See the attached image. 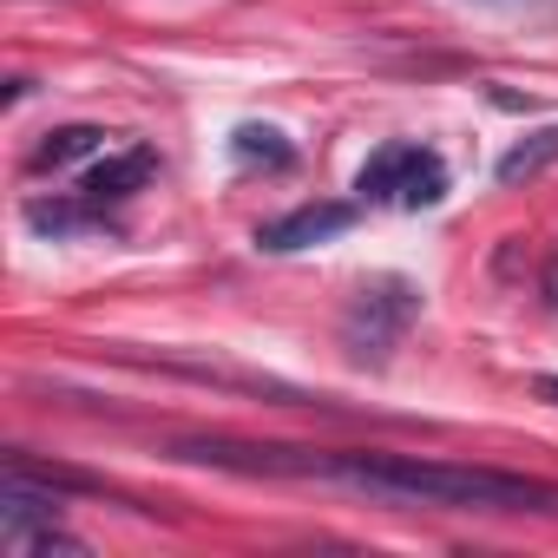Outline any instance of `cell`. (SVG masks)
I'll use <instances>...</instances> for the list:
<instances>
[{
    "instance_id": "obj_7",
    "label": "cell",
    "mask_w": 558,
    "mask_h": 558,
    "mask_svg": "<svg viewBox=\"0 0 558 558\" xmlns=\"http://www.w3.org/2000/svg\"><path fill=\"white\" fill-rule=\"evenodd\" d=\"M99 145H106V132H99V125H60V132H47V138L34 145V171L80 165V158H93Z\"/></svg>"
},
{
    "instance_id": "obj_9",
    "label": "cell",
    "mask_w": 558,
    "mask_h": 558,
    "mask_svg": "<svg viewBox=\"0 0 558 558\" xmlns=\"http://www.w3.org/2000/svg\"><path fill=\"white\" fill-rule=\"evenodd\" d=\"M447 197V165L434 158V151H414V165H408V178H401V210H434Z\"/></svg>"
},
{
    "instance_id": "obj_2",
    "label": "cell",
    "mask_w": 558,
    "mask_h": 558,
    "mask_svg": "<svg viewBox=\"0 0 558 558\" xmlns=\"http://www.w3.org/2000/svg\"><path fill=\"white\" fill-rule=\"evenodd\" d=\"M414 316H421V290L408 276H375V283H362V296L342 316V342H349L355 362L388 368V355H395V342L408 336Z\"/></svg>"
},
{
    "instance_id": "obj_14",
    "label": "cell",
    "mask_w": 558,
    "mask_h": 558,
    "mask_svg": "<svg viewBox=\"0 0 558 558\" xmlns=\"http://www.w3.org/2000/svg\"><path fill=\"white\" fill-rule=\"evenodd\" d=\"M545 290H551V296H545V303H551V310H558V269H551V276H545Z\"/></svg>"
},
{
    "instance_id": "obj_5",
    "label": "cell",
    "mask_w": 558,
    "mask_h": 558,
    "mask_svg": "<svg viewBox=\"0 0 558 558\" xmlns=\"http://www.w3.org/2000/svg\"><path fill=\"white\" fill-rule=\"evenodd\" d=\"M414 151H421V145H381V151L362 165L355 197H362V204H395V197H401V178H408V165H414Z\"/></svg>"
},
{
    "instance_id": "obj_8",
    "label": "cell",
    "mask_w": 558,
    "mask_h": 558,
    "mask_svg": "<svg viewBox=\"0 0 558 558\" xmlns=\"http://www.w3.org/2000/svg\"><path fill=\"white\" fill-rule=\"evenodd\" d=\"M545 165H558V125H545V132L519 138L493 171H499V184H525V178H532V171H545Z\"/></svg>"
},
{
    "instance_id": "obj_10",
    "label": "cell",
    "mask_w": 558,
    "mask_h": 558,
    "mask_svg": "<svg viewBox=\"0 0 558 558\" xmlns=\"http://www.w3.org/2000/svg\"><path fill=\"white\" fill-rule=\"evenodd\" d=\"M27 223H34L40 236H73V230H86V223H93V204H66V197H34V204H27Z\"/></svg>"
},
{
    "instance_id": "obj_1",
    "label": "cell",
    "mask_w": 558,
    "mask_h": 558,
    "mask_svg": "<svg viewBox=\"0 0 558 558\" xmlns=\"http://www.w3.org/2000/svg\"><path fill=\"white\" fill-rule=\"evenodd\" d=\"M316 480L375 493L388 506H453V512H558V486L499 473V466H453L414 453H323Z\"/></svg>"
},
{
    "instance_id": "obj_3",
    "label": "cell",
    "mask_w": 558,
    "mask_h": 558,
    "mask_svg": "<svg viewBox=\"0 0 558 558\" xmlns=\"http://www.w3.org/2000/svg\"><path fill=\"white\" fill-rule=\"evenodd\" d=\"M349 223H355V204H303V210H290V217L263 223V230H256V250H269V256H296V250H316V243L342 236Z\"/></svg>"
},
{
    "instance_id": "obj_11",
    "label": "cell",
    "mask_w": 558,
    "mask_h": 558,
    "mask_svg": "<svg viewBox=\"0 0 558 558\" xmlns=\"http://www.w3.org/2000/svg\"><path fill=\"white\" fill-rule=\"evenodd\" d=\"M14 558H93V545L73 538V532H60V525H47V532H34Z\"/></svg>"
},
{
    "instance_id": "obj_6",
    "label": "cell",
    "mask_w": 558,
    "mask_h": 558,
    "mask_svg": "<svg viewBox=\"0 0 558 558\" xmlns=\"http://www.w3.org/2000/svg\"><path fill=\"white\" fill-rule=\"evenodd\" d=\"M230 151H236L243 165H263V171H290V165H296V145L276 132V125H236V132H230Z\"/></svg>"
},
{
    "instance_id": "obj_4",
    "label": "cell",
    "mask_w": 558,
    "mask_h": 558,
    "mask_svg": "<svg viewBox=\"0 0 558 558\" xmlns=\"http://www.w3.org/2000/svg\"><path fill=\"white\" fill-rule=\"evenodd\" d=\"M151 171H158V151H151V145H132V151H119V158H99V165L80 178V197H86V204H119V197H132Z\"/></svg>"
},
{
    "instance_id": "obj_12",
    "label": "cell",
    "mask_w": 558,
    "mask_h": 558,
    "mask_svg": "<svg viewBox=\"0 0 558 558\" xmlns=\"http://www.w3.org/2000/svg\"><path fill=\"white\" fill-rule=\"evenodd\" d=\"M486 99H493L499 112H538V99H532V93H506V86H486Z\"/></svg>"
},
{
    "instance_id": "obj_13",
    "label": "cell",
    "mask_w": 558,
    "mask_h": 558,
    "mask_svg": "<svg viewBox=\"0 0 558 558\" xmlns=\"http://www.w3.org/2000/svg\"><path fill=\"white\" fill-rule=\"evenodd\" d=\"M538 395H545V401L558 408V375H538Z\"/></svg>"
}]
</instances>
